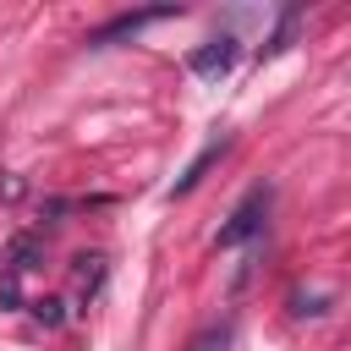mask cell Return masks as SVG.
Returning <instances> with one entry per match:
<instances>
[{
    "mask_svg": "<svg viewBox=\"0 0 351 351\" xmlns=\"http://www.w3.org/2000/svg\"><path fill=\"white\" fill-rule=\"evenodd\" d=\"M269 203H274V186H269V181H258V186L236 203V214L219 225L214 247H241V241H252V236L263 230V219H269Z\"/></svg>",
    "mask_w": 351,
    "mask_h": 351,
    "instance_id": "1",
    "label": "cell"
},
{
    "mask_svg": "<svg viewBox=\"0 0 351 351\" xmlns=\"http://www.w3.org/2000/svg\"><path fill=\"white\" fill-rule=\"evenodd\" d=\"M181 5H143V11H121V16H110L104 27H93L88 33V44L99 49V44H115V38H132L137 27H148V22H165V16H176Z\"/></svg>",
    "mask_w": 351,
    "mask_h": 351,
    "instance_id": "2",
    "label": "cell"
},
{
    "mask_svg": "<svg viewBox=\"0 0 351 351\" xmlns=\"http://www.w3.org/2000/svg\"><path fill=\"white\" fill-rule=\"evenodd\" d=\"M236 55H241V38H236V33H219V38L197 44V49L186 55V66H192L197 77H225V71L236 66Z\"/></svg>",
    "mask_w": 351,
    "mask_h": 351,
    "instance_id": "3",
    "label": "cell"
},
{
    "mask_svg": "<svg viewBox=\"0 0 351 351\" xmlns=\"http://www.w3.org/2000/svg\"><path fill=\"white\" fill-rule=\"evenodd\" d=\"M225 148H230V137H214V143H208V148L186 165V176H176V181H170V192H165V197H186V192H192V186H197L214 165H219V154H225Z\"/></svg>",
    "mask_w": 351,
    "mask_h": 351,
    "instance_id": "4",
    "label": "cell"
},
{
    "mask_svg": "<svg viewBox=\"0 0 351 351\" xmlns=\"http://www.w3.org/2000/svg\"><path fill=\"white\" fill-rule=\"evenodd\" d=\"M71 285H77L82 302H93L99 285H104V252H77L71 258Z\"/></svg>",
    "mask_w": 351,
    "mask_h": 351,
    "instance_id": "5",
    "label": "cell"
},
{
    "mask_svg": "<svg viewBox=\"0 0 351 351\" xmlns=\"http://www.w3.org/2000/svg\"><path fill=\"white\" fill-rule=\"evenodd\" d=\"M38 263H44V241H38V236H11V247H5V263H0V269L27 274V269H38Z\"/></svg>",
    "mask_w": 351,
    "mask_h": 351,
    "instance_id": "6",
    "label": "cell"
},
{
    "mask_svg": "<svg viewBox=\"0 0 351 351\" xmlns=\"http://www.w3.org/2000/svg\"><path fill=\"white\" fill-rule=\"evenodd\" d=\"M296 22H302V5H285V16H280V27H274V38L263 44V55H280V49L291 44V33H296Z\"/></svg>",
    "mask_w": 351,
    "mask_h": 351,
    "instance_id": "7",
    "label": "cell"
},
{
    "mask_svg": "<svg viewBox=\"0 0 351 351\" xmlns=\"http://www.w3.org/2000/svg\"><path fill=\"white\" fill-rule=\"evenodd\" d=\"M27 307H33V318H38L44 329H60V324H66V307H60V296H33Z\"/></svg>",
    "mask_w": 351,
    "mask_h": 351,
    "instance_id": "8",
    "label": "cell"
},
{
    "mask_svg": "<svg viewBox=\"0 0 351 351\" xmlns=\"http://www.w3.org/2000/svg\"><path fill=\"white\" fill-rule=\"evenodd\" d=\"M0 307L5 313L22 307V274H11V269H0Z\"/></svg>",
    "mask_w": 351,
    "mask_h": 351,
    "instance_id": "9",
    "label": "cell"
},
{
    "mask_svg": "<svg viewBox=\"0 0 351 351\" xmlns=\"http://www.w3.org/2000/svg\"><path fill=\"white\" fill-rule=\"evenodd\" d=\"M225 346H230V324H214V329H203L192 340V351H225Z\"/></svg>",
    "mask_w": 351,
    "mask_h": 351,
    "instance_id": "10",
    "label": "cell"
}]
</instances>
